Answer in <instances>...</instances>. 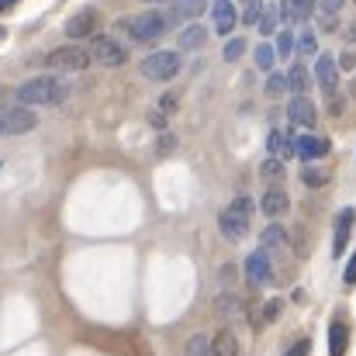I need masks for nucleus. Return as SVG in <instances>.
Listing matches in <instances>:
<instances>
[{
    "label": "nucleus",
    "mask_w": 356,
    "mask_h": 356,
    "mask_svg": "<svg viewBox=\"0 0 356 356\" xmlns=\"http://www.w3.org/2000/svg\"><path fill=\"white\" fill-rule=\"evenodd\" d=\"M70 97V83L63 76H35L28 83L17 87V101L24 108H52V104H63Z\"/></svg>",
    "instance_id": "f257e3e1"
},
{
    "label": "nucleus",
    "mask_w": 356,
    "mask_h": 356,
    "mask_svg": "<svg viewBox=\"0 0 356 356\" xmlns=\"http://www.w3.org/2000/svg\"><path fill=\"white\" fill-rule=\"evenodd\" d=\"M94 59H90V49H83V45H59V49H52L49 56H45V66L52 70V73H80V70H87Z\"/></svg>",
    "instance_id": "f03ea898"
},
{
    "label": "nucleus",
    "mask_w": 356,
    "mask_h": 356,
    "mask_svg": "<svg viewBox=\"0 0 356 356\" xmlns=\"http://www.w3.org/2000/svg\"><path fill=\"white\" fill-rule=\"evenodd\" d=\"M180 66H184L180 52L163 49V52H152V56L142 59V76L152 80V83H166V80H173V76L180 73Z\"/></svg>",
    "instance_id": "7ed1b4c3"
},
{
    "label": "nucleus",
    "mask_w": 356,
    "mask_h": 356,
    "mask_svg": "<svg viewBox=\"0 0 356 356\" xmlns=\"http://www.w3.org/2000/svg\"><path fill=\"white\" fill-rule=\"evenodd\" d=\"M124 24H128V38H135V42H156L170 28V21L163 17V10H142V14H135Z\"/></svg>",
    "instance_id": "20e7f679"
},
{
    "label": "nucleus",
    "mask_w": 356,
    "mask_h": 356,
    "mask_svg": "<svg viewBox=\"0 0 356 356\" xmlns=\"http://www.w3.org/2000/svg\"><path fill=\"white\" fill-rule=\"evenodd\" d=\"M38 128V115L24 104H10V108H0V135H24Z\"/></svg>",
    "instance_id": "39448f33"
},
{
    "label": "nucleus",
    "mask_w": 356,
    "mask_h": 356,
    "mask_svg": "<svg viewBox=\"0 0 356 356\" xmlns=\"http://www.w3.org/2000/svg\"><path fill=\"white\" fill-rule=\"evenodd\" d=\"M90 59L108 66V70H118V66L128 63V49L121 45L118 38H111V35H97L94 45H90Z\"/></svg>",
    "instance_id": "423d86ee"
},
{
    "label": "nucleus",
    "mask_w": 356,
    "mask_h": 356,
    "mask_svg": "<svg viewBox=\"0 0 356 356\" xmlns=\"http://www.w3.org/2000/svg\"><path fill=\"white\" fill-rule=\"evenodd\" d=\"M66 38L70 42H80V38H90L94 31H101V10L97 7H83L80 14H73L70 21H66Z\"/></svg>",
    "instance_id": "0eeeda50"
},
{
    "label": "nucleus",
    "mask_w": 356,
    "mask_h": 356,
    "mask_svg": "<svg viewBox=\"0 0 356 356\" xmlns=\"http://www.w3.org/2000/svg\"><path fill=\"white\" fill-rule=\"evenodd\" d=\"M208 10V0H170L163 7V17L170 24H191L194 17H201Z\"/></svg>",
    "instance_id": "6e6552de"
},
{
    "label": "nucleus",
    "mask_w": 356,
    "mask_h": 356,
    "mask_svg": "<svg viewBox=\"0 0 356 356\" xmlns=\"http://www.w3.org/2000/svg\"><path fill=\"white\" fill-rule=\"evenodd\" d=\"M242 270H245V280H249V284H256V287H266V284L273 280V266H270L266 249L249 252V256H245V263H242Z\"/></svg>",
    "instance_id": "1a4fd4ad"
},
{
    "label": "nucleus",
    "mask_w": 356,
    "mask_h": 356,
    "mask_svg": "<svg viewBox=\"0 0 356 356\" xmlns=\"http://www.w3.org/2000/svg\"><path fill=\"white\" fill-rule=\"evenodd\" d=\"M315 80H318V87H322L325 97H336V90H339V66H336L332 56H318V63H315Z\"/></svg>",
    "instance_id": "9d476101"
},
{
    "label": "nucleus",
    "mask_w": 356,
    "mask_h": 356,
    "mask_svg": "<svg viewBox=\"0 0 356 356\" xmlns=\"http://www.w3.org/2000/svg\"><path fill=\"white\" fill-rule=\"evenodd\" d=\"M218 229H222V236L229 238V242H238V238H245V232H249V218L238 215L236 208H225L218 215Z\"/></svg>",
    "instance_id": "9b49d317"
},
{
    "label": "nucleus",
    "mask_w": 356,
    "mask_h": 356,
    "mask_svg": "<svg viewBox=\"0 0 356 356\" xmlns=\"http://www.w3.org/2000/svg\"><path fill=\"white\" fill-rule=\"evenodd\" d=\"M287 118L294 121V124H301V128H315V124H318V111H315V104H312L305 94H298V97L287 104Z\"/></svg>",
    "instance_id": "f8f14e48"
},
{
    "label": "nucleus",
    "mask_w": 356,
    "mask_h": 356,
    "mask_svg": "<svg viewBox=\"0 0 356 356\" xmlns=\"http://www.w3.org/2000/svg\"><path fill=\"white\" fill-rule=\"evenodd\" d=\"M353 225H356V211H353V208H343V211L336 215V238H332V256H343V252H346Z\"/></svg>",
    "instance_id": "ddd939ff"
},
{
    "label": "nucleus",
    "mask_w": 356,
    "mask_h": 356,
    "mask_svg": "<svg viewBox=\"0 0 356 356\" xmlns=\"http://www.w3.org/2000/svg\"><path fill=\"white\" fill-rule=\"evenodd\" d=\"M211 24H215L218 35H232V28L238 24L236 3H232V0H215V7H211Z\"/></svg>",
    "instance_id": "4468645a"
},
{
    "label": "nucleus",
    "mask_w": 356,
    "mask_h": 356,
    "mask_svg": "<svg viewBox=\"0 0 356 356\" xmlns=\"http://www.w3.org/2000/svg\"><path fill=\"white\" fill-rule=\"evenodd\" d=\"M318 10V0H280V17L291 24H305Z\"/></svg>",
    "instance_id": "2eb2a0df"
},
{
    "label": "nucleus",
    "mask_w": 356,
    "mask_h": 356,
    "mask_svg": "<svg viewBox=\"0 0 356 356\" xmlns=\"http://www.w3.org/2000/svg\"><path fill=\"white\" fill-rule=\"evenodd\" d=\"M259 208H263V215L273 222V218H280V215H287V208H291V201H287V194L280 191V187H266V194H263V201H259Z\"/></svg>",
    "instance_id": "dca6fc26"
},
{
    "label": "nucleus",
    "mask_w": 356,
    "mask_h": 356,
    "mask_svg": "<svg viewBox=\"0 0 356 356\" xmlns=\"http://www.w3.org/2000/svg\"><path fill=\"white\" fill-rule=\"evenodd\" d=\"M294 152L301 159H322L329 152V138H318V135H301L294 138Z\"/></svg>",
    "instance_id": "f3484780"
},
{
    "label": "nucleus",
    "mask_w": 356,
    "mask_h": 356,
    "mask_svg": "<svg viewBox=\"0 0 356 356\" xmlns=\"http://www.w3.org/2000/svg\"><path fill=\"white\" fill-rule=\"evenodd\" d=\"M346 343H350V325L336 318L329 325V356H346Z\"/></svg>",
    "instance_id": "a211bd4d"
},
{
    "label": "nucleus",
    "mask_w": 356,
    "mask_h": 356,
    "mask_svg": "<svg viewBox=\"0 0 356 356\" xmlns=\"http://www.w3.org/2000/svg\"><path fill=\"white\" fill-rule=\"evenodd\" d=\"M318 10H322V17H318L322 31H336V28H339V10H343V0H318Z\"/></svg>",
    "instance_id": "6ab92c4d"
},
{
    "label": "nucleus",
    "mask_w": 356,
    "mask_h": 356,
    "mask_svg": "<svg viewBox=\"0 0 356 356\" xmlns=\"http://www.w3.org/2000/svg\"><path fill=\"white\" fill-rule=\"evenodd\" d=\"M208 45V31L201 28V24H184V31H180V49H204Z\"/></svg>",
    "instance_id": "aec40b11"
},
{
    "label": "nucleus",
    "mask_w": 356,
    "mask_h": 356,
    "mask_svg": "<svg viewBox=\"0 0 356 356\" xmlns=\"http://www.w3.org/2000/svg\"><path fill=\"white\" fill-rule=\"evenodd\" d=\"M211 356H238V339L229 332V329H222V332L215 336V343H211Z\"/></svg>",
    "instance_id": "412c9836"
},
{
    "label": "nucleus",
    "mask_w": 356,
    "mask_h": 356,
    "mask_svg": "<svg viewBox=\"0 0 356 356\" xmlns=\"http://www.w3.org/2000/svg\"><path fill=\"white\" fill-rule=\"evenodd\" d=\"M259 242H263V249H266V252H270V249H284V245H287V232H284V225L270 222V225L263 229Z\"/></svg>",
    "instance_id": "4be33fe9"
},
{
    "label": "nucleus",
    "mask_w": 356,
    "mask_h": 356,
    "mask_svg": "<svg viewBox=\"0 0 356 356\" xmlns=\"http://www.w3.org/2000/svg\"><path fill=\"white\" fill-rule=\"evenodd\" d=\"M277 21H280V7L266 3V7H263V14H259V21H256V24H259V35H263V38H270V35L277 31Z\"/></svg>",
    "instance_id": "5701e85b"
},
{
    "label": "nucleus",
    "mask_w": 356,
    "mask_h": 356,
    "mask_svg": "<svg viewBox=\"0 0 356 356\" xmlns=\"http://www.w3.org/2000/svg\"><path fill=\"white\" fill-rule=\"evenodd\" d=\"M294 52H298L301 59L318 52V42H315V31H312V28H301V31H298V38H294Z\"/></svg>",
    "instance_id": "b1692460"
},
{
    "label": "nucleus",
    "mask_w": 356,
    "mask_h": 356,
    "mask_svg": "<svg viewBox=\"0 0 356 356\" xmlns=\"http://www.w3.org/2000/svg\"><path fill=\"white\" fill-rule=\"evenodd\" d=\"M308 83H312V80H308V70H305L301 63H294V66H291V73H287V90L305 94V90H308Z\"/></svg>",
    "instance_id": "393cba45"
},
{
    "label": "nucleus",
    "mask_w": 356,
    "mask_h": 356,
    "mask_svg": "<svg viewBox=\"0 0 356 356\" xmlns=\"http://www.w3.org/2000/svg\"><path fill=\"white\" fill-rule=\"evenodd\" d=\"M252 63H256L259 70H266V73H270V70H273V63H277V49H273L270 42H263V45L252 52Z\"/></svg>",
    "instance_id": "a878e982"
},
{
    "label": "nucleus",
    "mask_w": 356,
    "mask_h": 356,
    "mask_svg": "<svg viewBox=\"0 0 356 356\" xmlns=\"http://www.w3.org/2000/svg\"><path fill=\"white\" fill-rule=\"evenodd\" d=\"M284 90H287V76L270 73V76H266V83H263V94H266V97H280Z\"/></svg>",
    "instance_id": "bb28decb"
},
{
    "label": "nucleus",
    "mask_w": 356,
    "mask_h": 356,
    "mask_svg": "<svg viewBox=\"0 0 356 356\" xmlns=\"http://www.w3.org/2000/svg\"><path fill=\"white\" fill-rule=\"evenodd\" d=\"M263 7H266L263 0H245V10L238 14V21H242V24H256L259 14H263Z\"/></svg>",
    "instance_id": "cd10ccee"
},
{
    "label": "nucleus",
    "mask_w": 356,
    "mask_h": 356,
    "mask_svg": "<svg viewBox=\"0 0 356 356\" xmlns=\"http://www.w3.org/2000/svg\"><path fill=\"white\" fill-rule=\"evenodd\" d=\"M187 356H211V343L204 336H191L187 343Z\"/></svg>",
    "instance_id": "c85d7f7f"
},
{
    "label": "nucleus",
    "mask_w": 356,
    "mask_h": 356,
    "mask_svg": "<svg viewBox=\"0 0 356 356\" xmlns=\"http://www.w3.org/2000/svg\"><path fill=\"white\" fill-rule=\"evenodd\" d=\"M301 180H305L308 187H322V184L329 180V173H322V170H315V166H305V170H301Z\"/></svg>",
    "instance_id": "c756f323"
},
{
    "label": "nucleus",
    "mask_w": 356,
    "mask_h": 356,
    "mask_svg": "<svg viewBox=\"0 0 356 356\" xmlns=\"http://www.w3.org/2000/svg\"><path fill=\"white\" fill-rule=\"evenodd\" d=\"M259 173H263V180H280V173H284V163L270 156V159L263 163V170H259Z\"/></svg>",
    "instance_id": "7c9ffc66"
},
{
    "label": "nucleus",
    "mask_w": 356,
    "mask_h": 356,
    "mask_svg": "<svg viewBox=\"0 0 356 356\" xmlns=\"http://www.w3.org/2000/svg\"><path fill=\"white\" fill-rule=\"evenodd\" d=\"M173 149H177V138H173L170 131H163V135L156 138V152H159V156H170Z\"/></svg>",
    "instance_id": "2f4dec72"
},
{
    "label": "nucleus",
    "mask_w": 356,
    "mask_h": 356,
    "mask_svg": "<svg viewBox=\"0 0 356 356\" xmlns=\"http://www.w3.org/2000/svg\"><path fill=\"white\" fill-rule=\"evenodd\" d=\"M294 52V35L291 31H280V38H277V56H291Z\"/></svg>",
    "instance_id": "473e14b6"
},
{
    "label": "nucleus",
    "mask_w": 356,
    "mask_h": 356,
    "mask_svg": "<svg viewBox=\"0 0 356 356\" xmlns=\"http://www.w3.org/2000/svg\"><path fill=\"white\" fill-rule=\"evenodd\" d=\"M242 52H245V38H232V42L225 45V59H229V63H232V59H238Z\"/></svg>",
    "instance_id": "72a5a7b5"
},
{
    "label": "nucleus",
    "mask_w": 356,
    "mask_h": 356,
    "mask_svg": "<svg viewBox=\"0 0 356 356\" xmlns=\"http://www.w3.org/2000/svg\"><path fill=\"white\" fill-rule=\"evenodd\" d=\"M229 208H236L238 215H245V218L252 215V201H249L245 194H238V197H236V201H232V204H229Z\"/></svg>",
    "instance_id": "f704fd0d"
},
{
    "label": "nucleus",
    "mask_w": 356,
    "mask_h": 356,
    "mask_svg": "<svg viewBox=\"0 0 356 356\" xmlns=\"http://www.w3.org/2000/svg\"><path fill=\"white\" fill-rule=\"evenodd\" d=\"M336 66H339V70H346V73H350V70H356V52H350V49H346V52L339 56V63H336Z\"/></svg>",
    "instance_id": "c9c22d12"
},
{
    "label": "nucleus",
    "mask_w": 356,
    "mask_h": 356,
    "mask_svg": "<svg viewBox=\"0 0 356 356\" xmlns=\"http://www.w3.org/2000/svg\"><path fill=\"white\" fill-rule=\"evenodd\" d=\"M280 315V301H266V308H263V322H273Z\"/></svg>",
    "instance_id": "e433bc0d"
},
{
    "label": "nucleus",
    "mask_w": 356,
    "mask_h": 356,
    "mask_svg": "<svg viewBox=\"0 0 356 356\" xmlns=\"http://www.w3.org/2000/svg\"><path fill=\"white\" fill-rule=\"evenodd\" d=\"M173 108H177V94H166V97L159 101V111H163V115H173Z\"/></svg>",
    "instance_id": "4c0bfd02"
},
{
    "label": "nucleus",
    "mask_w": 356,
    "mask_h": 356,
    "mask_svg": "<svg viewBox=\"0 0 356 356\" xmlns=\"http://www.w3.org/2000/svg\"><path fill=\"white\" fill-rule=\"evenodd\" d=\"M308 350H312V343H308V339H301V343H294V346L287 350V356H308Z\"/></svg>",
    "instance_id": "58836bf2"
},
{
    "label": "nucleus",
    "mask_w": 356,
    "mask_h": 356,
    "mask_svg": "<svg viewBox=\"0 0 356 356\" xmlns=\"http://www.w3.org/2000/svg\"><path fill=\"white\" fill-rule=\"evenodd\" d=\"M343 280H346V284H356V252L350 256V263H346V273H343Z\"/></svg>",
    "instance_id": "ea45409f"
},
{
    "label": "nucleus",
    "mask_w": 356,
    "mask_h": 356,
    "mask_svg": "<svg viewBox=\"0 0 356 356\" xmlns=\"http://www.w3.org/2000/svg\"><path fill=\"white\" fill-rule=\"evenodd\" d=\"M166 118H170V115H163V111H152V115H149V121H152L156 128H166Z\"/></svg>",
    "instance_id": "a19ab883"
},
{
    "label": "nucleus",
    "mask_w": 356,
    "mask_h": 356,
    "mask_svg": "<svg viewBox=\"0 0 356 356\" xmlns=\"http://www.w3.org/2000/svg\"><path fill=\"white\" fill-rule=\"evenodd\" d=\"M343 35H346V38H350V42H356V21H350V28H346V31H343Z\"/></svg>",
    "instance_id": "79ce46f5"
},
{
    "label": "nucleus",
    "mask_w": 356,
    "mask_h": 356,
    "mask_svg": "<svg viewBox=\"0 0 356 356\" xmlns=\"http://www.w3.org/2000/svg\"><path fill=\"white\" fill-rule=\"evenodd\" d=\"M14 3H17V0H0V10H10Z\"/></svg>",
    "instance_id": "37998d69"
},
{
    "label": "nucleus",
    "mask_w": 356,
    "mask_h": 356,
    "mask_svg": "<svg viewBox=\"0 0 356 356\" xmlns=\"http://www.w3.org/2000/svg\"><path fill=\"white\" fill-rule=\"evenodd\" d=\"M353 97H356V83H353Z\"/></svg>",
    "instance_id": "c03bdc74"
},
{
    "label": "nucleus",
    "mask_w": 356,
    "mask_h": 356,
    "mask_svg": "<svg viewBox=\"0 0 356 356\" xmlns=\"http://www.w3.org/2000/svg\"><path fill=\"white\" fill-rule=\"evenodd\" d=\"M0 38H3V28H0Z\"/></svg>",
    "instance_id": "a18cd8bd"
},
{
    "label": "nucleus",
    "mask_w": 356,
    "mask_h": 356,
    "mask_svg": "<svg viewBox=\"0 0 356 356\" xmlns=\"http://www.w3.org/2000/svg\"><path fill=\"white\" fill-rule=\"evenodd\" d=\"M145 3H156V0H145Z\"/></svg>",
    "instance_id": "49530a36"
}]
</instances>
